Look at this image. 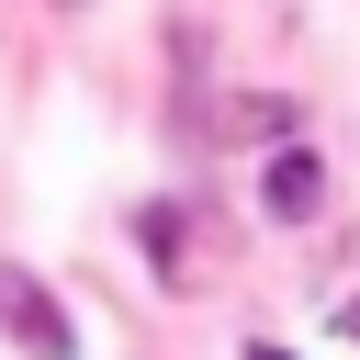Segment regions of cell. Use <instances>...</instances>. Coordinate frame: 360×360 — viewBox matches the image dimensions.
I'll list each match as a JSON object with an SVG mask.
<instances>
[{
  "instance_id": "1",
  "label": "cell",
  "mask_w": 360,
  "mask_h": 360,
  "mask_svg": "<svg viewBox=\"0 0 360 360\" xmlns=\"http://www.w3.org/2000/svg\"><path fill=\"white\" fill-rule=\"evenodd\" d=\"M0 326H11L34 360H79V326H68V304H56L45 281H22V270H0Z\"/></svg>"
},
{
  "instance_id": "3",
  "label": "cell",
  "mask_w": 360,
  "mask_h": 360,
  "mask_svg": "<svg viewBox=\"0 0 360 360\" xmlns=\"http://www.w3.org/2000/svg\"><path fill=\"white\" fill-rule=\"evenodd\" d=\"M338 338H349V349H360V304H349V315H338Z\"/></svg>"
},
{
  "instance_id": "2",
  "label": "cell",
  "mask_w": 360,
  "mask_h": 360,
  "mask_svg": "<svg viewBox=\"0 0 360 360\" xmlns=\"http://www.w3.org/2000/svg\"><path fill=\"white\" fill-rule=\"evenodd\" d=\"M259 202H270L281 225H304V214L326 202V169H315V146H281V158H270V180H259Z\"/></svg>"
},
{
  "instance_id": "4",
  "label": "cell",
  "mask_w": 360,
  "mask_h": 360,
  "mask_svg": "<svg viewBox=\"0 0 360 360\" xmlns=\"http://www.w3.org/2000/svg\"><path fill=\"white\" fill-rule=\"evenodd\" d=\"M248 360H281V349H248Z\"/></svg>"
}]
</instances>
